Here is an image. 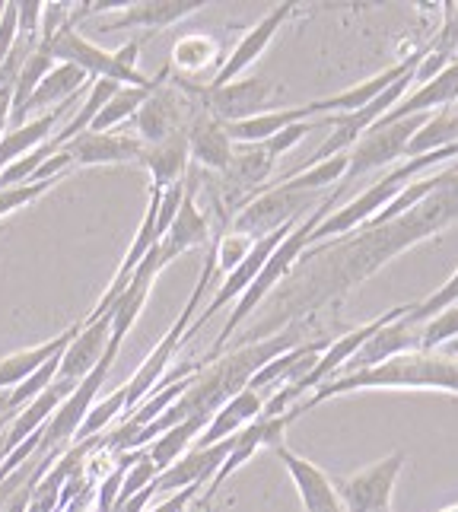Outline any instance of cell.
<instances>
[{
  "label": "cell",
  "mask_w": 458,
  "mask_h": 512,
  "mask_svg": "<svg viewBox=\"0 0 458 512\" xmlns=\"http://www.w3.org/2000/svg\"><path fill=\"white\" fill-rule=\"evenodd\" d=\"M77 331H80V322L70 325L67 331H61L58 338L42 341L39 347H26V350H16V353H7V357H0V392L23 385L29 376L39 373L51 357H58V353L67 350V344L77 338Z\"/></svg>",
  "instance_id": "603a6c76"
},
{
  "label": "cell",
  "mask_w": 458,
  "mask_h": 512,
  "mask_svg": "<svg viewBox=\"0 0 458 512\" xmlns=\"http://www.w3.org/2000/svg\"><path fill=\"white\" fill-rule=\"evenodd\" d=\"M274 96V86L261 77H245V80H233L226 86H217V90H198L201 109L207 115H214L220 125H233V121H245L255 118L268 109V102Z\"/></svg>",
  "instance_id": "9c48e42d"
},
{
  "label": "cell",
  "mask_w": 458,
  "mask_h": 512,
  "mask_svg": "<svg viewBox=\"0 0 458 512\" xmlns=\"http://www.w3.org/2000/svg\"><path fill=\"white\" fill-rule=\"evenodd\" d=\"M299 121H312L306 105H296V109H277V112H261L255 118L245 121H233V125H223L226 137L233 140V147H252V144H264V140L277 137L284 128L299 125Z\"/></svg>",
  "instance_id": "d4e9b609"
},
{
  "label": "cell",
  "mask_w": 458,
  "mask_h": 512,
  "mask_svg": "<svg viewBox=\"0 0 458 512\" xmlns=\"http://www.w3.org/2000/svg\"><path fill=\"white\" fill-rule=\"evenodd\" d=\"M344 172H347V153L341 156H331V160L319 163V166H309V169H299L284 175L277 185H287L290 191H309V194H319L328 185H338L344 182Z\"/></svg>",
  "instance_id": "f1b7e54d"
},
{
  "label": "cell",
  "mask_w": 458,
  "mask_h": 512,
  "mask_svg": "<svg viewBox=\"0 0 458 512\" xmlns=\"http://www.w3.org/2000/svg\"><path fill=\"white\" fill-rule=\"evenodd\" d=\"M55 67V58L48 55V48L39 42L35 45L29 55H26V61L20 64V74H16V80H13V102H10V115H16L23 109V102L32 96V90L35 86L42 83V77L48 74V70Z\"/></svg>",
  "instance_id": "f546056e"
},
{
  "label": "cell",
  "mask_w": 458,
  "mask_h": 512,
  "mask_svg": "<svg viewBox=\"0 0 458 512\" xmlns=\"http://www.w3.org/2000/svg\"><path fill=\"white\" fill-rule=\"evenodd\" d=\"M293 10H296V7L287 0V4H277L268 16H261V20L242 35L239 45H236L233 51H229V58H226V61L220 64V70H217V77L207 83V90H217V86H226V83H233V80H242V74L261 58V51L271 45V39L277 35V29L290 20V13H293Z\"/></svg>",
  "instance_id": "8fae6325"
},
{
  "label": "cell",
  "mask_w": 458,
  "mask_h": 512,
  "mask_svg": "<svg viewBox=\"0 0 458 512\" xmlns=\"http://www.w3.org/2000/svg\"><path fill=\"white\" fill-rule=\"evenodd\" d=\"M0 13H4V0H0Z\"/></svg>",
  "instance_id": "60d3db41"
},
{
  "label": "cell",
  "mask_w": 458,
  "mask_h": 512,
  "mask_svg": "<svg viewBox=\"0 0 458 512\" xmlns=\"http://www.w3.org/2000/svg\"><path fill=\"white\" fill-rule=\"evenodd\" d=\"M125 401H128V395H125V385H121L115 395H109V398H102L99 404H93L90 414H86V420L80 423L74 443H83V439L102 436V430L109 427L115 417H125Z\"/></svg>",
  "instance_id": "4dcf8cb0"
},
{
  "label": "cell",
  "mask_w": 458,
  "mask_h": 512,
  "mask_svg": "<svg viewBox=\"0 0 458 512\" xmlns=\"http://www.w3.org/2000/svg\"><path fill=\"white\" fill-rule=\"evenodd\" d=\"M229 449H233V436L223 439L217 446H207V449H188L179 462H172L166 471L156 474L153 490L156 493H179L185 487H201L207 478L214 481V474L226 462Z\"/></svg>",
  "instance_id": "e0dca14e"
},
{
  "label": "cell",
  "mask_w": 458,
  "mask_h": 512,
  "mask_svg": "<svg viewBox=\"0 0 458 512\" xmlns=\"http://www.w3.org/2000/svg\"><path fill=\"white\" fill-rule=\"evenodd\" d=\"M201 487H185V490H179V493H169V500H163L156 509H150V512H185V506L195 500V493H198Z\"/></svg>",
  "instance_id": "f35d334b"
},
{
  "label": "cell",
  "mask_w": 458,
  "mask_h": 512,
  "mask_svg": "<svg viewBox=\"0 0 458 512\" xmlns=\"http://www.w3.org/2000/svg\"><path fill=\"white\" fill-rule=\"evenodd\" d=\"M264 411V398L258 392H252V388H242L239 395L229 398L223 408L210 417V423L204 427V433L198 436V443L191 449H207V446H217L223 443V439L236 436L239 430L249 427L252 420H258Z\"/></svg>",
  "instance_id": "44dd1931"
},
{
  "label": "cell",
  "mask_w": 458,
  "mask_h": 512,
  "mask_svg": "<svg viewBox=\"0 0 458 512\" xmlns=\"http://www.w3.org/2000/svg\"><path fill=\"white\" fill-rule=\"evenodd\" d=\"M458 102V58H452L436 77L420 83L411 96H404L389 115H382L376 125H392V121L411 118V115H430V109H446Z\"/></svg>",
  "instance_id": "d6986e66"
},
{
  "label": "cell",
  "mask_w": 458,
  "mask_h": 512,
  "mask_svg": "<svg viewBox=\"0 0 458 512\" xmlns=\"http://www.w3.org/2000/svg\"><path fill=\"white\" fill-rule=\"evenodd\" d=\"M163 80V77H160ZM160 86V83H156ZM156 86H150V90H144V86H121V90L102 105V112L96 115V121L90 125V131H112L118 125H125V121H131L137 115L140 105L147 102V96L156 90Z\"/></svg>",
  "instance_id": "83f0119b"
},
{
  "label": "cell",
  "mask_w": 458,
  "mask_h": 512,
  "mask_svg": "<svg viewBox=\"0 0 458 512\" xmlns=\"http://www.w3.org/2000/svg\"><path fill=\"white\" fill-rule=\"evenodd\" d=\"M42 0H16V42L29 48L39 45V26H42Z\"/></svg>",
  "instance_id": "e575fe53"
},
{
  "label": "cell",
  "mask_w": 458,
  "mask_h": 512,
  "mask_svg": "<svg viewBox=\"0 0 458 512\" xmlns=\"http://www.w3.org/2000/svg\"><path fill=\"white\" fill-rule=\"evenodd\" d=\"M439 512H458V503H455V506H449V509H439Z\"/></svg>",
  "instance_id": "ab89813d"
},
{
  "label": "cell",
  "mask_w": 458,
  "mask_h": 512,
  "mask_svg": "<svg viewBox=\"0 0 458 512\" xmlns=\"http://www.w3.org/2000/svg\"><path fill=\"white\" fill-rule=\"evenodd\" d=\"M55 64H74L86 77L93 80H115L118 86H150L160 83V77H147L144 70H137V55H140V39L128 42L121 51H102L74 26H61L51 39H39Z\"/></svg>",
  "instance_id": "3957f363"
},
{
  "label": "cell",
  "mask_w": 458,
  "mask_h": 512,
  "mask_svg": "<svg viewBox=\"0 0 458 512\" xmlns=\"http://www.w3.org/2000/svg\"><path fill=\"white\" fill-rule=\"evenodd\" d=\"M455 140H458V105H446V109L430 115L427 125L411 137L404 160H417V156L436 153V150L455 144Z\"/></svg>",
  "instance_id": "4316f807"
},
{
  "label": "cell",
  "mask_w": 458,
  "mask_h": 512,
  "mask_svg": "<svg viewBox=\"0 0 458 512\" xmlns=\"http://www.w3.org/2000/svg\"><path fill=\"white\" fill-rule=\"evenodd\" d=\"M430 48H417L411 58L398 61L395 67H385L382 74L369 77L357 86H350V90L338 93V96H328V99H315V102H306L309 115H322V112H331V115H354L360 109H366L369 102H373L376 96H382L385 90H389L392 83H398L404 74H414V70L420 67V61L427 58Z\"/></svg>",
  "instance_id": "30bf717a"
},
{
  "label": "cell",
  "mask_w": 458,
  "mask_h": 512,
  "mask_svg": "<svg viewBox=\"0 0 458 512\" xmlns=\"http://www.w3.org/2000/svg\"><path fill=\"white\" fill-rule=\"evenodd\" d=\"M185 137H188L191 163H198L204 169H214L220 175L226 172L229 160H233V140L226 137V128L214 115H207L204 109H198L195 118L188 121Z\"/></svg>",
  "instance_id": "ffe728a7"
},
{
  "label": "cell",
  "mask_w": 458,
  "mask_h": 512,
  "mask_svg": "<svg viewBox=\"0 0 458 512\" xmlns=\"http://www.w3.org/2000/svg\"><path fill=\"white\" fill-rule=\"evenodd\" d=\"M112 338V315H96V319H83L77 338L67 344V350L61 353V366H58V376L61 382L77 385L86 376L93 373L96 363L102 360L105 347H109Z\"/></svg>",
  "instance_id": "7c38bea8"
},
{
  "label": "cell",
  "mask_w": 458,
  "mask_h": 512,
  "mask_svg": "<svg viewBox=\"0 0 458 512\" xmlns=\"http://www.w3.org/2000/svg\"><path fill=\"white\" fill-rule=\"evenodd\" d=\"M315 207L319 204H315V194L309 191H290L287 185H264L249 204L239 207V214L233 220V233L258 242L277 233L280 226L303 220Z\"/></svg>",
  "instance_id": "5b68a950"
},
{
  "label": "cell",
  "mask_w": 458,
  "mask_h": 512,
  "mask_svg": "<svg viewBox=\"0 0 458 512\" xmlns=\"http://www.w3.org/2000/svg\"><path fill=\"white\" fill-rule=\"evenodd\" d=\"M252 239H245V236H236V233H229V236H223V239H217L214 242V258H217V271H233L236 264L249 255V249H252Z\"/></svg>",
  "instance_id": "d590c367"
},
{
  "label": "cell",
  "mask_w": 458,
  "mask_h": 512,
  "mask_svg": "<svg viewBox=\"0 0 458 512\" xmlns=\"http://www.w3.org/2000/svg\"><path fill=\"white\" fill-rule=\"evenodd\" d=\"M61 179H45V182H23V185H13V188H4L0 191V217L7 214H16L20 207L32 204L35 198H42L48 188H55Z\"/></svg>",
  "instance_id": "836d02e7"
},
{
  "label": "cell",
  "mask_w": 458,
  "mask_h": 512,
  "mask_svg": "<svg viewBox=\"0 0 458 512\" xmlns=\"http://www.w3.org/2000/svg\"><path fill=\"white\" fill-rule=\"evenodd\" d=\"M204 0H137V4H121V10L99 26V32L112 29H163L185 20V16L204 10Z\"/></svg>",
  "instance_id": "ac0fdd59"
},
{
  "label": "cell",
  "mask_w": 458,
  "mask_h": 512,
  "mask_svg": "<svg viewBox=\"0 0 458 512\" xmlns=\"http://www.w3.org/2000/svg\"><path fill=\"white\" fill-rule=\"evenodd\" d=\"M80 93H83V90H80ZM80 93H77V96H80ZM77 96H74V99H67L64 105H58V109L45 112L42 118L26 121L23 128H13V131H4V134H0V172H4L7 166H13L16 160H23V156L32 153L35 147L48 144L51 134H55V128H58V121L67 115V109H74Z\"/></svg>",
  "instance_id": "7402d4cb"
},
{
  "label": "cell",
  "mask_w": 458,
  "mask_h": 512,
  "mask_svg": "<svg viewBox=\"0 0 458 512\" xmlns=\"http://www.w3.org/2000/svg\"><path fill=\"white\" fill-rule=\"evenodd\" d=\"M430 115H411V118H401L392 121V125H373L369 128L354 147L347 150V172H344V188L347 182L360 179V175L382 169V166H392L395 160H401L408 153L411 137L427 125Z\"/></svg>",
  "instance_id": "52a82bcc"
},
{
  "label": "cell",
  "mask_w": 458,
  "mask_h": 512,
  "mask_svg": "<svg viewBox=\"0 0 458 512\" xmlns=\"http://www.w3.org/2000/svg\"><path fill=\"white\" fill-rule=\"evenodd\" d=\"M404 462H408V455L392 452L379 458V462L360 468L357 474H350V478L334 481L344 512H392V493Z\"/></svg>",
  "instance_id": "ba28073f"
},
{
  "label": "cell",
  "mask_w": 458,
  "mask_h": 512,
  "mask_svg": "<svg viewBox=\"0 0 458 512\" xmlns=\"http://www.w3.org/2000/svg\"><path fill=\"white\" fill-rule=\"evenodd\" d=\"M188 163H191V156H188V137H185V131H175L166 140H160V144L140 150V166L150 169L153 191H166L172 185L185 182Z\"/></svg>",
  "instance_id": "cb8c5ba5"
},
{
  "label": "cell",
  "mask_w": 458,
  "mask_h": 512,
  "mask_svg": "<svg viewBox=\"0 0 458 512\" xmlns=\"http://www.w3.org/2000/svg\"><path fill=\"white\" fill-rule=\"evenodd\" d=\"M195 185H198V175L191 169L185 175V198H182V207L179 214H175L172 226L166 229V236L156 242V252H160V264H172L179 255L198 249L210 239V226H207V217L198 210L195 204Z\"/></svg>",
  "instance_id": "4fadbf2b"
},
{
  "label": "cell",
  "mask_w": 458,
  "mask_h": 512,
  "mask_svg": "<svg viewBox=\"0 0 458 512\" xmlns=\"http://www.w3.org/2000/svg\"><path fill=\"white\" fill-rule=\"evenodd\" d=\"M458 303V271L446 280L443 287H439L436 293H430L424 303H417V306H411V312L404 315L411 325H424V322H430L436 312H443V309H449V306H455Z\"/></svg>",
  "instance_id": "d6a6232c"
},
{
  "label": "cell",
  "mask_w": 458,
  "mask_h": 512,
  "mask_svg": "<svg viewBox=\"0 0 458 512\" xmlns=\"http://www.w3.org/2000/svg\"><path fill=\"white\" fill-rule=\"evenodd\" d=\"M341 191H344V185H341V188H334V191L328 194V198H322L319 207H315L312 214H306L303 220H299V223L293 226V233L271 252V258L264 261V268H261L258 277L252 280V287L236 299V306H233V312H229V319H226V325H223V331H220V338H217V347L210 350L198 366H204V363H210V360H217L220 353H223V347H226V341L239 331V325H242L245 319H249V315L264 303V299L271 296V290H277L280 280H284L287 274H293L296 261L303 258V252L312 245L315 226H319V223L331 214V210H334V201L341 198Z\"/></svg>",
  "instance_id": "7a4b0ae2"
},
{
  "label": "cell",
  "mask_w": 458,
  "mask_h": 512,
  "mask_svg": "<svg viewBox=\"0 0 458 512\" xmlns=\"http://www.w3.org/2000/svg\"><path fill=\"white\" fill-rule=\"evenodd\" d=\"M214 274H217V258H214V245H210L207 261H204V271H201V277H198L195 290H191L185 309L179 312V319H175V325L166 331V338L153 347L150 357H147L144 363H140L137 373L125 382V395H128V401H125V417H131V414L140 408V404H144V401L156 392V388H160V385L166 382V366H169V360H172V353L185 344V331L191 328V322H195V312H198V306H201V296L207 293V287H210V280H214Z\"/></svg>",
  "instance_id": "277c9868"
},
{
  "label": "cell",
  "mask_w": 458,
  "mask_h": 512,
  "mask_svg": "<svg viewBox=\"0 0 458 512\" xmlns=\"http://www.w3.org/2000/svg\"><path fill=\"white\" fill-rule=\"evenodd\" d=\"M420 350V325H411L408 319H395L389 325H382L373 338H369L354 357L344 363V369L338 376H350V373H360V369H373L392 357H401V353H417ZM334 376V379H338Z\"/></svg>",
  "instance_id": "2e32d148"
},
{
  "label": "cell",
  "mask_w": 458,
  "mask_h": 512,
  "mask_svg": "<svg viewBox=\"0 0 458 512\" xmlns=\"http://www.w3.org/2000/svg\"><path fill=\"white\" fill-rule=\"evenodd\" d=\"M214 55H217V48L210 45L207 39H201V35L175 45V64L188 67V70H198V67L210 64V61H214Z\"/></svg>",
  "instance_id": "8d00e7d4"
},
{
  "label": "cell",
  "mask_w": 458,
  "mask_h": 512,
  "mask_svg": "<svg viewBox=\"0 0 458 512\" xmlns=\"http://www.w3.org/2000/svg\"><path fill=\"white\" fill-rule=\"evenodd\" d=\"M207 423L210 420H204V417H188L182 423H175V427H169L163 436H156L150 443V449H147L156 471H166L172 462H179V458L198 443V436L204 433Z\"/></svg>",
  "instance_id": "484cf974"
},
{
  "label": "cell",
  "mask_w": 458,
  "mask_h": 512,
  "mask_svg": "<svg viewBox=\"0 0 458 512\" xmlns=\"http://www.w3.org/2000/svg\"><path fill=\"white\" fill-rule=\"evenodd\" d=\"M118 357V347H105L102 353V360L96 363V369L90 376H86L83 382H77V388L70 392L64 401H61V408L51 414V420L42 427V443L35 452H42V455H51V452H64L70 449V443L77 439V430H80V423L86 420V414H90V408L96 404V395H99V388L102 382L109 379V369Z\"/></svg>",
  "instance_id": "8992f818"
},
{
  "label": "cell",
  "mask_w": 458,
  "mask_h": 512,
  "mask_svg": "<svg viewBox=\"0 0 458 512\" xmlns=\"http://www.w3.org/2000/svg\"><path fill=\"white\" fill-rule=\"evenodd\" d=\"M274 455L280 458V465L287 468L290 481L299 493V503H303V512H344V506L338 500V490H334V481L319 465L290 452L287 446H277Z\"/></svg>",
  "instance_id": "5bb4252c"
},
{
  "label": "cell",
  "mask_w": 458,
  "mask_h": 512,
  "mask_svg": "<svg viewBox=\"0 0 458 512\" xmlns=\"http://www.w3.org/2000/svg\"><path fill=\"white\" fill-rule=\"evenodd\" d=\"M67 153L70 166H109V163H140V144L137 137L112 134V131H83L70 144L61 147Z\"/></svg>",
  "instance_id": "9a60e30c"
},
{
  "label": "cell",
  "mask_w": 458,
  "mask_h": 512,
  "mask_svg": "<svg viewBox=\"0 0 458 512\" xmlns=\"http://www.w3.org/2000/svg\"><path fill=\"white\" fill-rule=\"evenodd\" d=\"M42 452H35L32 458H29V462H23L20 468H16L13 474H7V478H0V512H4L7 509V503L16 497V493H20V487L32 478V474H35V468H39L42 465Z\"/></svg>",
  "instance_id": "74e56055"
},
{
  "label": "cell",
  "mask_w": 458,
  "mask_h": 512,
  "mask_svg": "<svg viewBox=\"0 0 458 512\" xmlns=\"http://www.w3.org/2000/svg\"><path fill=\"white\" fill-rule=\"evenodd\" d=\"M455 217H458V175L449 185L433 191L427 201H420L417 207H411L408 214H401L392 223L360 226L357 236L312 245L296 264H315V268L293 277V284L287 287L290 290L287 299H277L274 309H268V325L261 331L277 328L280 312H287L284 315V322H287L296 312L315 309L328 303V299L347 293L369 274H376L389 258L404 252L408 245L439 233V229L449 226Z\"/></svg>",
  "instance_id": "6da1fadb"
},
{
  "label": "cell",
  "mask_w": 458,
  "mask_h": 512,
  "mask_svg": "<svg viewBox=\"0 0 458 512\" xmlns=\"http://www.w3.org/2000/svg\"><path fill=\"white\" fill-rule=\"evenodd\" d=\"M455 338H458V303L436 312L430 322L420 325V353H436Z\"/></svg>",
  "instance_id": "1f68e13d"
}]
</instances>
